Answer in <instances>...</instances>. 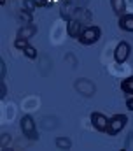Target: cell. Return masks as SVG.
Returning a JSON list of instances; mask_svg holds the SVG:
<instances>
[{"label": "cell", "mask_w": 133, "mask_h": 151, "mask_svg": "<svg viewBox=\"0 0 133 151\" xmlns=\"http://www.w3.org/2000/svg\"><path fill=\"white\" fill-rule=\"evenodd\" d=\"M100 37H102V30H100V27L89 25V27H86V28L81 32V35H79L77 40H79L81 44H84V46H91V44L98 42Z\"/></svg>", "instance_id": "obj_1"}, {"label": "cell", "mask_w": 133, "mask_h": 151, "mask_svg": "<svg viewBox=\"0 0 133 151\" xmlns=\"http://www.w3.org/2000/svg\"><path fill=\"white\" fill-rule=\"evenodd\" d=\"M19 127H21V132H23V135H25L26 139H30V141H37V139H39L37 125H35V121H33L32 116L25 114V116L21 118V121H19Z\"/></svg>", "instance_id": "obj_2"}, {"label": "cell", "mask_w": 133, "mask_h": 151, "mask_svg": "<svg viewBox=\"0 0 133 151\" xmlns=\"http://www.w3.org/2000/svg\"><path fill=\"white\" fill-rule=\"evenodd\" d=\"M128 123V118L126 114H114L110 119H109V127H107V132L109 135H117Z\"/></svg>", "instance_id": "obj_3"}, {"label": "cell", "mask_w": 133, "mask_h": 151, "mask_svg": "<svg viewBox=\"0 0 133 151\" xmlns=\"http://www.w3.org/2000/svg\"><path fill=\"white\" fill-rule=\"evenodd\" d=\"M74 88H75L81 95H84V97H93V95H95V91H97L95 83H91V81H89V79H86V77L77 79V81H75V84H74Z\"/></svg>", "instance_id": "obj_4"}, {"label": "cell", "mask_w": 133, "mask_h": 151, "mask_svg": "<svg viewBox=\"0 0 133 151\" xmlns=\"http://www.w3.org/2000/svg\"><path fill=\"white\" fill-rule=\"evenodd\" d=\"M130 51H132V47H130V44L128 42H119L117 46H116V49H114V60L117 62V63H124L126 60H128V56H130Z\"/></svg>", "instance_id": "obj_5"}, {"label": "cell", "mask_w": 133, "mask_h": 151, "mask_svg": "<svg viewBox=\"0 0 133 151\" xmlns=\"http://www.w3.org/2000/svg\"><path fill=\"white\" fill-rule=\"evenodd\" d=\"M82 19H77V18H70L68 19V23H66V32H68V35L74 39H79L81 35V32L84 30L82 28Z\"/></svg>", "instance_id": "obj_6"}, {"label": "cell", "mask_w": 133, "mask_h": 151, "mask_svg": "<svg viewBox=\"0 0 133 151\" xmlns=\"http://www.w3.org/2000/svg\"><path fill=\"white\" fill-rule=\"evenodd\" d=\"M91 125H93V128H97L98 132H107L109 118L102 113H91Z\"/></svg>", "instance_id": "obj_7"}, {"label": "cell", "mask_w": 133, "mask_h": 151, "mask_svg": "<svg viewBox=\"0 0 133 151\" xmlns=\"http://www.w3.org/2000/svg\"><path fill=\"white\" fill-rule=\"evenodd\" d=\"M35 34H37V27H35L33 23H25V25L18 30V35H16V37H21V39L30 40Z\"/></svg>", "instance_id": "obj_8"}, {"label": "cell", "mask_w": 133, "mask_h": 151, "mask_svg": "<svg viewBox=\"0 0 133 151\" xmlns=\"http://www.w3.org/2000/svg\"><path fill=\"white\" fill-rule=\"evenodd\" d=\"M119 28L124 32H133V14H123L119 18Z\"/></svg>", "instance_id": "obj_9"}, {"label": "cell", "mask_w": 133, "mask_h": 151, "mask_svg": "<svg viewBox=\"0 0 133 151\" xmlns=\"http://www.w3.org/2000/svg\"><path fill=\"white\" fill-rule=\"evenodd\" d=\"M110 5L114 9V12L121 18L126 12V0H110Z\"/></svg>", "instance_id": "obj_10"}, {"label": "cell", "mask_w": 133, "mask_h": 151, "mask_svg": "<svg viewBox=\"0 0 133 151\" xmlns=\"http://www.w3.org/2000/svg\"><path fill=\"white\" fill-rule=\"evenodd\" d=\"M121 90H123V93L124 95H133V76L130 77H126V79H123V83H121Z\"/></svg>", "instance_id": "obj_11"}, {"label": "cell", "mask_w": 133, "mask_h": 151, "mask_svg": "<svg viewBox=\"0 0 133 151\" xmlns=\"http://www.w3.org/2000/svg\"><path fill=\"white\" fill-rule=\"evenodd\" d=\"M56 148L58 150H70L72 148V141L68 137H56Z\"/></svg>", "instance_id": "obj_12"}, {"label": "cell", "mask_w": 133, "mask_h": 151, "mask_svg": "<svg viewBox=\"0 0 133 151\" xmlns=\"http://www.w3.org/2000/svg\"><path fill=\"white\" fill-rule=\"evenodd\" d=\"M23 53H25V55H26L30 60H35V58H37V49H35L33 46H30V44H28V46L23 49Z\"/></svg>", "instance_id": "obj_13"}, {"label": "cell", "mask_w": 133, "mask_h": 151, "mask_svg": "<svg viewBox=\"0 0 133 151\" xmlns=\"http://www.w3.org/2000/svg\"><path fill=\"white\" fill-rule=\"evenodd\" d=\"M32 4L37 5V7H47V5L53 4V0H32Z\"/></svg>", "instance_id": "obj_14"}, {"label": "cell", "mask_w": 133, "mask_h": 151, "mask_svg": "<svg viewBox=\"0 0 133 151\" xmlns=\"http://www.w3.org/2000/svg\"><path fill=\"white\" fill-rule=\"evenodd\" d=\"M7 95V88H5V81L0 79V99H4Z\"/></svg>", "instance_id": "obj_15"}, {"label": "cell", "mask_w": 133, "mask_h": 151, "mask_svg": "<svg viewBox=\"0 0 133 151\" xmlns=\"http://www.w3.org/2000/svg\"><path fill=\"white\" fill-rule=\"evenodd\" d=\"M5 72H7V67H5V62L2 60L0 62V79H5Z\"/></svg>", "instance_id": "obj_16"}, {"label": "cell", "mask_w": 133, "mask_h": 151, "mask_svg": "<svg viewBox=\"0 0 133 151\" xmlns=\"http://www.w3.org/2000/svg\"><path fill=\"white\" fill-rule=\"evenodd\" d=\"M126 107H128L130 111H133V95H130V97L126 99Z\"/></svg>", "instance_id": "obj_17"}, {"label": "cell", "mask_w": 133, "mask_h": 151, "mask_svg": "<svg viewBox=\"0 0 133 151\" xmlns=\"http://www.w3.org/2000/svg\"><path fill=\"white\" fill-rule=\"evenodd\" d=\"M0 4H2V5H4V4H5V0H0Z\"/></svg>", "instance_id": "obj_18"}]
</instances>
